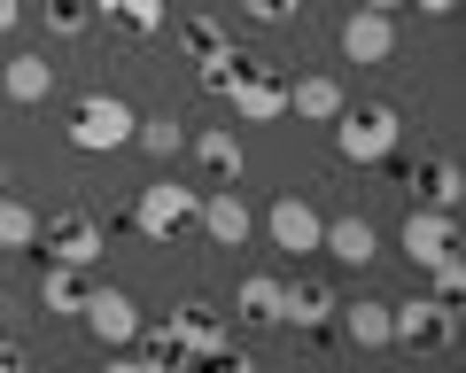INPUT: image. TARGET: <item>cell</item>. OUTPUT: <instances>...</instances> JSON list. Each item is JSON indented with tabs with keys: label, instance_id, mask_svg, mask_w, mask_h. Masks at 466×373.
I'll list each match as a JSON object with an SVG mask.
<instances>
[{
	"label": "cell",
	"instance_id": "obj_1",
	"mask_svg": "<svg viewBox=\"0 0 466 373\" xmlns=\"http://www.w3.org/2000/svg\"><path fill=\"white\" fill-rule=\"evenodd\" d=\"M202 94H218V102L233 109V125H280L288 117V78L272 63H257V55H210V63H195Z\"/></svg>",
	"mask_w": 466,
	"mask_h": 373
},
{
	"label": "cell",
	"instance_id": "obj_2",
	"mask_svg": "<svg viewBox=\"0 0 466 373\" xmlns=\"http://www.w3.org/2000/svg\"><path fill=\"white\" fill-rule=\"evenodd\" d=\"M397 140H404L397 102H358V109L334 117V148H342V164H389Z\"/></svg>",
	"mask_w": 466,
	"mask_h": 373
},
{
	"label": "cell",
	"instance_id": "obj_3",
	"mask_svg": "<svg viewBox=\"0 0 466 373\" xmlns=\"http://www.w3.org/2000/svg\"><path fill=\"white\" fill-rule=\"evenodd\" d=\"M133 125H140V109L125 102V94H86V102L70 109V148L116 156V148H133Z\"/></svg>",
	"mask_w": 466,
	"mask_h": 373
},
{
	"label": "cell",
	"instance_id": "obj_4",
	"mask_svg": "<svg viewBox=\"0 0 466 373\" xmlns=\"http://www.w3.org/2000/svg\"><path fill=\"white\" fill-rule=\"evenodd\" d=\"M195 203H202V186H179V179L140 186V195H133V234L164 249V241H179L187 226H195Z\"/></svg>",
	"mask_w": 466,
	"mask_h": 373
},
{
	"label": "cell",
	"instance_id": "obj_5",
	"mask_svg": "<svg viewBox=\"0 0 466 373\" xmlns=\"http://www.w3.org/2000/svg\"><path fill=\"white\" fill-rule=\"evenodd\" d=\"M78 319H86V335H94L101 350H133V335L148 327V319H140V304H133L125 288H109V280H86Z\"/></svg>",
	"mask_w": 466,
	"mask_h": 373
},
{
	"label": "cell",
	"instance_id": "obj_6",
	"mask_svg": "<svg viewBox=\"0 0 466 373\" xmlns=\"http://www.w3.org/2000/svg\"><path fill=\"white\" fill-rule=\"evenodd\" d=\"M451 335H459V304H443V296L389 304V342H404V350H443Z\"/></svg>",
	"mask_w": 466,
	"mask_h": 373
},
{
	"label": "cell",
	"instance_id": "obj_7",
	"mask_svg": "<svg viewBox=\"0 0 466 373\" xmlns=\"http://www.w3.org/2000/svg\"><path fill=\"white\" fill-rule=\"evenodd\" d=\"M171 342H179L187 373H195V366H210L218 350H233V327H226V311H218V304H202V296H187V304L171 311Z\"/></svg>",
	"mask_w": 466,
	"mask_h": 373
},
{
	"label": "cell",
	"instance_id": "obj_8",
	"mask_svg": "<svg viewBox=\"0 0 466 373\" xmlns=\"http://www.w3.org/2000/svg\"><path fill=\"white\" fill-rule=\"evenodd\" d=\"M39 241H47V265H70V272H94L101 249H109V234H101L86 210H55V218H39Z\"/></svg>",
	"mask_w": 466,
	"mask_h": 373
},
{
	"label": "cell",
	"instance_id": "obj_9",
	"mask_svg": "<svg viewBox=\"0 0 466 373\" xmlns=\"http://www.w3.org/2000/svg\"><path fill=\"white\" fill-rule=\"evenodd\" d=\"M397 249L412 257V272H428L435 257H451V249H459V210H428V203H412V218H404Z\"/></svg>",
	"mask_w": 466,
	"mask_h": 373
},
{
	"label": "cell",
	"instance_id": "obj_10",
	"mask_svg": "<svg viewBox=\"0 0 466 373\" xmlns=\"http://www.w3.org/2000/svg\"><path fill=\"white\" fill-rule=\"evenodd\" d=\"M195 226L210 234V249H249V234H257L249 203H241L233 186H202V203H195Z\"/></svg>",
	"mask_w": 466,
	"mask_h": 373
},
{
	"label": "cell",
	"instance_id": "obj_11",
	"mask_svg": "<svg viewBox=\"0 0 466 373\" xmlns=\"http://www.w3.org/2000/svg\"><path fill=\"white\" fill-rule=\"evenodd\" d=\"M265 234H272V249H288V257H311L319 249V234H327V218H319L303 195H280V203L265 210Z\"/></svg>",
	"mask_w": 466,
	"mask_h": 373
},
{
	"label": "cell",
	"instance_id": "obj_12",
	"mask_svg": "<svg viewBox=\"0 0 466 373\" xmlns=\"http://www.w3.org/2000/svg\"><path fill=\"white\" fill-rule=\"evenodd\" d=\"M327 319H334V288H327V280H311V272L280 280V327H303V335H319Z\"/></svg>",
	"mask_w": 466,
	"mask_h": 373
},
{
	"label": "cell",
	"instance_id": "obj_13",
	"mask_svg": "<svg viewBox=\"0 0 466 373\" xmlns=\"http://www.w3.org/2000/svg\"><path fill=\"white\" fill-rule=\"evenodd\" d=\"M342 55H350V63H389V55H397V16L350 8V16H342Z\"/></svg>",
	"mask_w": 466,
	"mask_h": 373
},
{
	"label": "cell",
	"instance_id": "obj_14",
	"mask_svg": "<svg viewBox=\"0 0 466 373\" xmlns=\"http://www.w3.org/2000/svg\"><path fill=\"white\" fill-rule=\"evenodd\" d=\"M187 148H195V164L210 171L218 186H233V179H241V164H249V156H241V133H233V125H202V133H187Z\"/></svg>",
	"mask_w": 466,
	"mask_h": 373
},
{
	"label": "cell",
	"instance_id": "obj_15",
	"mask_svg": "<svg viewBox=\"0 0 466 373\" xmlns=\"http://www.w3.org/2000/svg\"><path fill=\"white\" fill-rule=\"evenodd\" d=\"M350 109V94L327 78V70H311V78H288V117H311V125H334Z\"/></svg>",
	"mask_w": 466,
	"mask_h": 373
},
{
	"label": "cell",
	"instance_id": "obj_16",
	"mask_svg": "<svg viewBox=\"0 0 466 373\" xmlns=\"http://www.w3.org/2000/svg\"><path fill=\"white\" fill-rule=\"evenodd\" d=\"M0 94H8V102H24V109H32V102H47V94H55V63H47L39 47L8 55V70H0Z\"/></svg>",
	"mask_w": 466,
	"mask_h": 373
},
{
	"label": "cell",
	"instance_id": "obj_17",
	"mask_svg": "<svg viewBox=\"0 0 466 373\" xmlns=\"http://www.w3.org/2000/svg\"><path fill=\"white\" fill-rule=\"evenodd\" d=\"M319 249H327L334 265H358V272H366L373 257H381V234H373L366 218H334L327 234H319Z\"/></svg>",
	"mask_w": 466,
	"mask_h": 373
},
{
	"label": "cell",
	"instance_id": "obj_18",
	"mask_svg": "<svg viewBox=\"0 0 466 373\" xmlns=\"http://www.w3.org/2000/svg\"><path fill=\"white\" fill-rule=\"evenodd\" d=\"M404 186H412V203H428V210H459V164H451V156L412 164V171H404Z\"/></svg>",
	"mask_w": 466,
	"mask_h": 373
},
{
	"label": "cell",
	"instance_id": "obj_19",
	"mask_svg": "<svg viewBox=\"0 0 466 373\" xmlns=\"http://www.w3.org/2000/svg\"><path fill=\"white\" fill-rule=\"evenodd\" d=\"M334 319H342V335L358 342V350H389V304H381V296H358V304H334Z\"/></svg>",
	"mask_w": 466,
	"mask_h": 373
},
{
	"label": "cell",
	"instance_id": "obj_20",
	"mask_svg": "<svg viewBox=\"0 0 466 373\" xmlns=\"http://www.w3.org/2000/svg\"><path fill=\"white\" fill-rule=\"evenodd\" d=\"M233 319L241 327H280V280H272V272H249V280L233 288Z\"/></svg>",
	"mask_w": 466,
	"mask_h": 373
},
{
	"label": "cell",
	"instance_id": "obj_21",
	"mask_svg": "<svg viewBox=\"0 0 466 373\" xmlns=\"http://www.w3.org/2000/svg\"><path fill=\"white\" fill-rule=\"evenodd\" d=\"M86 8H94V16H109V24H125L133 39H156V32L171 24L164 0H86Z\"/></svg>",
	"mask_w": 466,
	"mask_h": 373
},
{
	"label": "cell",
	"instance_id": "obj_22",
	"mask_svg": "<svg viewBox=\"0 0 466 373\" xmlns=\"http://www.w3.org/2000/svg\"><path fill=\"white\" fill-rule=\"evenodd\" d=\"M39 304H47L55 319H78V304H86V272L47 265V272H39Z\"/></svg>",
	"mask_w": 466,
	"mask_h": 373
},
{
	"label": "cell",
	"instance_id": "obj_23",
	"mask_svg": "<svg viewBox=\"0 0 466 373\" xmlns=\"http://www.w3.org/2000/svg\"><path fill=\"white\" fill-rule=\"evenodd\" d=\"M233 47V32L218 16H179V55L187 63H210V55H226Z\"/></svg>",
	"mask_w": 466,
	"mask_h": 373
},
{
	"label": "cell",
	"instance_id": "obj_24",
	"mask_svg": "<svg viewBox=\"0 0 466 373\" xmlns=\"http://www.w3.org/2000/svg\"><path fill=\"white\" fill-rule=\"evenodd\" d=\"M133 148H148L156 164H171V156H187V125L179 117H140L133 125Z\"/></svg>",
	"mask_w": 466,
	"mask_h": 373
},
{
	"label": "cell",
	"instance_id": "obj_25",
	"mask_svg": "<svg viewBox=\"0 0 466 373\" xmlns=\"http://www.w3.org/2000/svg\"><path fill=\"white\" fill-rule=\"evenodd\" d=\"M39 241V210L24 195H0V249H32Z\"/></svg>",
	"mask_w": 466,
	"mask_h": 373
},
{
	"label": "cell",
	"instance_id": "obj_26",
	"mask_svg": "<svg viewBox=\"0 0 466 373\" xmlns=\"http://www.w3.org/2000/svg\"><path fill=\"white\" fill-rule=\"evenodd\" d=\"M140 358H148V373H187V358H179V342H171V327H140Z\"/></svg>",
	"mask_w": 466,
	"mask_h": 373
},
{
	"label": "cell",
	"instance_id": "obj_27",
	"mask_svg": "<svg viewBox=\"0 0 466 373\" xmlns=\"http://www.w3.org/2000/svg\"><path fill=\"white\" fill-rule=\"evenodd\" d=\"M428 280H435V296H443V304H459V288H466V265H459V249H451V257H435V265H428Z\"/></svg>",
	"mask_w": 466,
	"mask_h": 373
},
{
	"label": "cell",
	"instance_id": "obj_28",
	"mask_svg": "<svg viewBox=\"0 0 466 373\" xmlns=\"http://www.w3.org/2000/svg\"><path fill=\"white\" fill-rule=\"evenodd\" d=\"M47 24H55L63 39H78L86 24H94V8H86V0H47Z\"/></svg>",
	"mask_w": 466,
	"mask_h": 373
},
{
	"label": "cell",
	"instance_id": "obj_29",
	"mask_svg": "<svg viewBox=\"0 0 466 373\" xmlns=\"http://www.w3.org/2000/svg\"><path fill=\"white\" fill-rule=\"evenodd\" d=\"M241 8H249L257 24H288V16H296V8H303V0H241Z\"/></svg>",
	"mask_w": 466,
	"mask_h": 373
},
{
	"label": "cell",
	"instance_id": "obj_30",
	"mask_svg": "<svg viewBox=\"0 0 466 373\" xmlns=\"http://www.w3.org/2000/svg\"><path fill=\"white\" fill-rule=\"evenodd\" d=\"M202 373H257V358H241V350H218Z\"/></svg>",
	"mask_w": 466,
	"mask_h": 373
},
{
	"label": "cell",
	"instance_id": "obj_31",
	"mask_svg": "<svg viewBox=\"0 0 466 373\" xmlns=\"http://www.w3.org/2000/svg\"><path fill=\"white\" fill-rule=\"evenodd\" d=\"M0 373H32V366H24V350H16V342H0Z\"/></svg>",
	"mask_w": 466,
	"mask_h": 373
},
{
	"label": "cell",
	"instance_id": "obj_32",
	"mask_svg": "<svg viewBox=\"0 0 466 373\" xmlns=\"http://www.w3.org/2000/svg\"><path fill=\"white\" fill-rule=\"evenodd\" d=\"M404 8H420V16H451L459 0H404Z\"/></svg>",
	"mask_w": 466,
	"mask_h": 373
},
{
	"label": "cell",
	"instance_id": "obj_33",
	"mask_svg": "<svg viewBox=\"0 0 466 373\" xmlns=\"http://www.w3.org/2000/svg\"><path fill=\"white\" fill-rule=\"evenodd\" d=\"M24 24V0H0V32H16Z\"/></svg>",
	"mask_w": 466,
	"mask_h": 373
},
{
	"label": "cell",
	"instance_id": "obj_34",
	"mask_svg": "<svg viewBox=\"0 0 466 373\" xmlns=\"http://www.w3.org/2000/svg\"><path fill=\"white\" fill-rule=\"evenodd\" d=\"M101 373H148V358H109Z\"/></svg>",
	"mask_w": 466,
	"mask_h": 373
},
{
	"label": "cell",
	"instance_id": "obj_35",
	"mask_svg": "<svg viewBox=\"0 0 466 373\" xmlns=\"http://www.w3.org/2000/svg\"><path fill=\"white\" fill-rule=\"evenodd\" d=\"M358 8H373V16H397V8H404V0H358Z\"/></svg>",
	"mask_w": 466,
	"mask_h": 373
},
{
	"label": "cell",
	"instance_id": "obj_36",
	"mask_svg": "<svg viewBox=\"0 0 466 373\" xmlns=\"http://www.w3.org/2000/svg\"><path fill=\"white\" fill-rule=\"evenodd\" d=\"M0 195H8V156H0Z\"/></svg>",
	"mask_w": 466,
	"mask_h": 373
}]
</instances>
